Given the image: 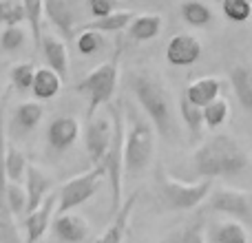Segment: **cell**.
<instances>
[{
	"mask_svg": "<svg viewBox=\"0 0 252 243\" xmlns=\"http://www.w3.org/2000/svg\"><path fill=\"white\" fill-rule=\"evenodd\" d=\"M248 151L230 135H213L192 152V170L204 179L232 177L248 168Z\"/></svg>",
	"mask_w": 252,
	"mask_h": 243,
	"instance_id": "obj_1",
	"label": "cell"
},
{
	"mask_svg": "<svg viewBox=\"0 0 252 243\" xmlns=\"http://www.w3.org/2000/svg\"><path fill=\"white\" fill-rule=\"evenodd\" d=\"M204 53V44L195 33H177L166 44V60L173 66H190Z\"/></svg>",
	"mask_w": 252,
	"mask_h": 243,
	"instance_id": "obj_10",
	"label": "cell"
},
{
	"mask_svg": "<svg viewBox=\"0 0 252 243\" xmlns=\"http://www.w3.org/2000/svg\"><path fill=\"white\" fill-rule=\"evenodd\" d=\"M208 243H250V232L239 219H223L215 221L206 230Z\"/></svg>",
	"mask_w": 252,
	"mask_h": 243,
	"instance_id": "obj_16",
	"label": "cell"
},
{
	"mask_svg": "<svg viewBox=\"0 0 252 243\" xmlns=\"http://www.w3.org/2000/svg\"><path fill=\"white\" fill-rule=\"evenodd\" d=\"M221 11L226 20L241 25L252 18V0H221Z\"/></svg>",
	"mask_w": 252,
	"mask_h": 243,
	"instance_id": "obj_33",
	"label": "cell"
},
{
	"mask_svg": "<svg viewBox=\"0 0 252 243\" xmlns=\"http://www.w3.org/2000/svg\"><path fill=\"white\" fill-rule=\"evenodd\" d=\"M130 87H133L135 100L144 109L148 122L155 126V130L161 137L170 139L177 135V124H175V104L170 97L168 89L164 87L157 75L148 73V71H137L130 78Z\"/></svg>",
	"mask_w": 252,
	"mask_h": 243,
	"instance_id": "obj_2",
	"label": "cell"
},
{
	"mask_svg": "<svg viewBox=\"0 0 252 243\" xmlns=\"http://www.w3.org/2000/svg\"><path fill=\"white\" fill-rule=\"evenodd\" d=\"M9 78L11 84L18 91H31L33 87V78H35V66L33 62H20V64H13L9 71Z\"/></svg>",
	"mask_w": 252,
	"mask_h": 243,
	"instance_id": "obj_35",
	"label": "cell"
},
{
	"mask_svg": "<svg viewBox=\"0 0 252 243\" xmlns=\"http://www.w3.org/2000/svg\"><path fill=\"white\" fill-rule=\"evenodd\" d=\"M161 29H164V18L159 13H139L128 25V35L135 42H148L155 40Z\"/></svg>",
	"mask_w": 252,
	"mask_h": 243,
	"instance_id": "obj_20",
	"label": "cell"
},
{
	"mask_svg": "<svg viewBox=\"0 0 252 243\" xmlns=\"http://www.w3.org/2000/svg\"><path fill=\"white\" fill-rule=\"evenodd\" d=\"M27 159L16 146H7L4 151V175H7V182H20L27 175Z\"/></svg>",
	"mask_w": 252,
	"mask_h": 243,
	"instance_id": "obj_29",
	"label": "cell"
},
{
	"mask_svg": "<svg viewBox=\"0 0 252 243\" xmlns=\"http://www.w3.org/2000/svg\"><path fill=\"white\" fill-rule=\"evenodd\" d=\"M104 47H106V40H104L102 31L84 29L75 35V49L80 51V56H87V58L95 56V53H100Z\"/></svg>",
	"mask_w": 252,
	"mask_h": 243,
	"instance_id": "obj_28",
	"label": "cell"
},
{
	"mask_svg": "<svg viewBox=\"0 0 252 243\" xmlns=\"http://www.w3.org/2000/svg\"><path fill=\"white\" fill-rule=\"evenodd\" d=\"M53 177L44 173L40 166H27L25 175V190H27V214L33 213L53 190Z\"/></svg>",
	"mask_w": 252,
	"mask_h": 243,
	"instance_id": "obj_11",
	"label": "cell"
},
{
	"mask_svg": "<svg viewBox=\"0 0 252 243\" xmlns=\"http://www.w3.org/2000/svg\"><path fill=\"white\" fill-rule=\"evenodd\" d=\"M27 11V22H29L31 35H33L35 49H40L42 44V16H44V0H22Z\"/></svg>",
	"mask_w": 252,
	"mask_h": 243,
	"instance_id": "obj_27",
	"label": "cell"
},
{
	"mask_svg": "<svg viewBox=\"0 0 252 243\" xmlns=\"http://www.w3.org/2000/svg\"><path fill=\"white\" fill-rule=\"evenodd\" d=\"M25 42H27V31L20 25L4 27L2 33H0V47L4 51H18V49L25 47Z\"/></svg>",
	"mask_w": 252,
	"mask_h": 243,
	"instance_id": "obj_36",
	"label": "cell"
},
{
	"mask_svg": "<svg viewBox=\"0 0 252 243\" xmlns=\"http://www.w3.org/2000/svg\"><path fill=\"white\" fill-rule=\"evenodd\" d=\"M155 155V126L133 115L124 139V175H142Z\"/></svg>",
	"mask_w": 252,
	"mask_h": 243,
	"instance_id": "obj_4",
	"label": "cell"
},
{
	"mask_svg": "<svg viewBox=\"0 0 252 243\" xmlns=\"http://www.w3.org/2000/svg\"><path fill=\"white\" fill-rule=\"evenodd\" d=\"M250 22H252V18H250Z\"/></svg>",
	"mask_w": 252,
	"mask_h": 243,
	"instance_id": "obj_39",
	"label": "cell"
},
{
	"mask_svg": "<svg viewBox=\"0 0 252 243\" xmlns=\"http://www.w3.org/2000/svg\"><path fill=\"white\" fill-rule=\"evenodd\" d=\"M230 84L241 109L252 118V66L239 64L230 71Z\"/></svg>",
	"mask_w": 252,
	"mask_h": 243,
	"instance_id": "obj_21",
	"label": "cell"
},
{
	"mask_svg": "<svg viewBox=\"0 0 252 243\" xmlns=\"http://www.w3.org/2000/svg\"><path fill=\"white\" fill-rule=\"evenodd\" d=\"M111 139H113V118L109 115H95L87 120V155L93 166H102L109 152Z\"/></svg>",
	"mask_w": 252,
	"mask_h": 243,
	"instance_id": "obj_9",
	"label": "cell"
},
{
	"mask_svg": "<svg viewBox=\"0 0 252 243\" xmlns=\"http://www.w3.org/2000/svg\"><path fill=\"white\" fill-rule=\"evenodd\" d=\"M111 118H113V139H111L109 152L104 157L106 177L111 183V213H118L122 206V192H124V139H126V124L120 106H111Z\"/></svg>",
	"mask_w": 252,
	"mask_h": 243,
	"instance_id": "obj_6",
	"label": "cell"
},
{
	"mask_svg": "<svg viewBox=\"0 0 252 243\" xmlns=\"http://www.w3.org/2000/svg\"><path fill=\"white\" fill-rule=\"evenodd\" d=\"M120 51H115V56L111 60L102 62L100 66L91 71L84 80L78 82V93L89 100L87 104V120L95 118L97 111L104 104H109L115 95L120 80Z\"/></svg>",
	"mask_w": 252,
	"mask_h": 243,
	"instance_id": "obj_3",
	"label": "cell"
},
{
	"mask_svg": "<svg viewBox=\"0 0 252 243\" xmlns=\"http://www.w3.org/2000/svg\"><path fill=\"white\" fill-rule=\"evenodd\" d=\"M44 118V106L40 102H22L16 106L13 124H18L20 130H33Z\"/></svg>",
	"mask_w": 252,
	"mask_h": 243,
	"instance_id": "obj_25",
	"label": "cell"
},
{
	"mask_svg": "<svg viewBox=\"0 0 252 243\" xmlns=\"http://www.w3.org/2000/svg\"><path fill=\"white\" fill-rule=\"evenodd\" d=\"M179 115H182L186 128L190 130L192 137L201 133V126H204V109L201 106H195L186 95L179 100Z\"/></svg>",
	"mask_w": 252,
	"mask_h": 243,
	"instance_id": "obj_30",
	"label": "cell"
},
{
	"mask_svg": "<svg viewBox=\"0 0 252 243\" xmlns=\"http://www.w3.org/2000/svg\"><path fill=\"white\" fill-rule=\"evenodd\" d=\"M179 11H182L184 20L190 27H197V29H204L213 22V9L201 0H186V2H182Z\"/></svg>",
	"mask_w": 252,
	"mask_h": 243,
	"instance_id": "obj_24",
	"label": "cell"
},
{
	"mask_svg": "<svg viewBox=\"0 0 252 243\" xmlns=\"http://www.w3.org/2000/svg\"><path fill=\"white\" fill-rule=\"evenodd\" d=\"M58 208V192H51L33 213H29L25 217V232L27 239L25 243H38L47 232L49 223H51V213H56Z\"/></svg>",
	"mask_w": 252,
	"mask_h": 243,
	"instance_id": "obj_12",
	"label": "cell"
},
{
	"mask_svg": "<svg viewBox=\"0 0 252 243\" xmlns=\"http://www.w3.org/2000/svg\"><path fill=\"white\" fill-rule=\"evenodd\" d=\"M210 208L232 219L248 223L252 221V192L239 188H215L208 195Z\"/></svg>",
	"mask_w": 252,
	"mask_h": 243,
	"instance_id": "obj_8",
	"label": "cell"
},
{
	"mask_svg": "<svg viewBox=\"0 0 252 243\" xmlns=\"http://www.w3.org/2000/svg\"><path fill=\"white\" fill-rule=\"evenodd\" d=\"M4 199H7L9 210H11V214L16 219L22 217V214H27V190L20 182H7Z\"/></svg>",
	"mask_w": 252,
	"mask_h": 243,
	"instance_id": "obj_32",
	"label": "cell"
},
{
	"mask_svg": "<svg viewBox=\"0 0 252 243\" xmlns=\"http://www.w3.org/2000/svg\"><path fill=\"white\" fill-rule=\"evenodd\" d=\"M40 51H42L44 60H47V66L53 69L62 80H69V49H66V42L62 38L53 33L42 35V44H40Z\"/></svg>",
	"mask_w": 252,
	"mask_h": 243,
	"instance_id": "obj_14",
	"label": "cell"
},
{
	"mask_svg": "<svg viewBox=\"0 0 252 243\" xmlns=\"http://www.w3.org/2000/svg\"><path fill=\"white\" fill-rule=\"evenodd\" d=\"M210 190H213V179H201V182H177L164 170L157 175V195H159L161 204L168 210H179L186 213L192 210L208 199Z\"/></svg>",
	"mask_w": 252,
	"mask_h": 243,
	"instance_id": "obj_5",
	"label": "cell"
},
{
	"mask_svg": "<svg viewBox=\"0 0 252 243\" xmlns=\"http://www.w3.org/2000/svg\"><path fill=\"white\" fill-rule=\"evenodd\" d=\"M104 168L102 166H93L91 170L78 175V177L69 179L66 183H62V188L58 190V208L56 214H64L75 210L78 206L87 204L102 186V177H104Z\"/></svg>",
	"mask_w": 252,
	"mask_h": 243,
	"instance_id": "obj_7",
	"label": "cell"
},
{
	"mask_svg": "<svg viewBox=\"0 0 252 243\" xmlns=\"http://www.w3.org/2000/svg\"><path fill=\"white\" fill-rule=\"evenodd\" d=\"M135 201H137V192L130 195L126 201H122L120 210L113 214V221L109 223V228H106L104 235L97 239V243H122L124 241L126 230H128L130 214H133V208H135Z\"/></svg>",
	"mask_w": 252,
	"mask_h": 243,
	"instance_id": "obj_18",
	"label": "cell"
},
{
	"mask_svg": "<svg viewBox=\"0 0 252 243\" xmlns=\"http://www.w3.org/2000/svg\"><path fill=\"white\" fill-rule=\"evenodd\" d=\"M219 93H221V80L208 75V78H199V80L188 84L184 95H186L195 106H201V109H204V106H208L210 102L217 100Z\"/></svg>",
	"mask_w": 252,
	"mask_h": 243,
	"instance_id": "obj_19",
	"label": "cell"
},
{
	"mask_svg": "<svg viewBox=\"0 0 252 243\" xmlns=\"http://www.w3.org/2000/svg\"><path fill=\"white\" fill-rule=\"evenodd\" d=\"M91 232V226L87 223V219L78 217V214H58L53 221V235L58 241L62 243H84Z\"/></svg>",
	"mask_w": 252,
	"mask_h": 243,
	"instance_id": "obj_15",
	"label": "cell"
},
{
	"mask_svg": "<svg viewBox=\"0 0 252 243\" xmlns=\"http://www.w3.org/2000/svg\"><path fill=\"white\" fill-rule=\"evenodd\" d=\"M89 2V11L93 18H104L109 13L118 11L120 0H87Z\"/></svg>",
	"mask_w": 252,
	"mask_h": 243,
	"instance_id": "obj_37",
	"label": "cell"
},
{
	"mask_svg": "<svg viewBox=\"0 0 252 243\" xmlns=\"http://www.w3.org/2000/svg\"><path fill=\"white\" fill-rule=\"evenodd\" d=\"M44 16L62 33V38L75 35V13L66 0H44Z\"/></svg>",
	"mask_w": 252,
	"mask_h": 243,
	"instance_id": "obj_17",
	"label": "cell"
},
{
	"mask_svg": "<svg viewBox=\"0 0 252 243\" xmlns=\"http://www.w3.org/2000/svg\"><path fill=\"white\" fill-rule=\"evenodd\" d=\"M135 16L137 13L133 11H113L104 18H95L93 22H89L87 29H95V31H102V33H115V31L126 29L133 22Z\"/></svg>",
	"mask_w": 252,
	"mask_h": 243,
	"instance_id": "obj_26",
	"label": "cell"
},
{
	"mask_svg": "<svg viewBox=\"0 0 252 243\" xmlns=\"http://www.w3.org/2000/svg\"><path fill=\"white\" fill-rule=\"evenodd\" d=\"M159 243H208L204 219H192V221L173 228Z\"/></svg>",
	"mask_w": 252,
	"mask_h": 243,
	"instance_id": "obj_22",
	"label": "cell"
},
{
	"mask_svg": "<svg viewBox=\"0 0 252 243\" xmlns=\"http://www.w3.org/2000/svg\"><path fill=\"white\" fill-rule=\"evenodd\" d=\"M228 115H230V104L223 97H217L208 106H204V126L210 130L219 128V126L226 124Z\"/></svg>",
	"mask_w": 252,
	"mask_h": 243,
	"instance_id": "obj_31",
	"label": "cell"
},
{
	"mask_svg": "<svg viewBox=\"0 0 252 243\" xmlns=\"http://www.w3.org/2000/svg\"><path fill=\"white\" fill-rule=\"evenodd\" d=\"M62 82H64V80L53 69L40 66V69H35V78H33L31 91H33V95L38 97V100H53V97L62 91Z\"/></svg>",
	"mask_w": 252,
	"mask_h": 243,
	"instance_id": "obj_23",
	"label": "cell"
},
{
	"mask_svg": "<svg viewBox=\"0 0 252 243\" xmlns=\"http://www.w3.org/2000/svg\"><path fill=\"white\" fill-rule=\"evenodd\" d=\"M0 95H2V82H0Z\"/></svg>",
	"mask_w": 252,
	"mask_h": 243,
	"instance_id": "obj_38",
	"label": "cell"
},
{
	"mask_svg": "<svg viewBox=\"0 0 252 243\" xmlns=\"http://www.w3.org/2000/svg\"><path fill=\"white\" fill-rule=\"evenodd\" d=\"M80 137V122L69 115H60V118L51 120L47 128V142L53 151L62 152L69 151Z\"/></svg>",
	"mask_w": 252,
	"mask_h": 243,
	"instance_id": "obj_13",
	"label": "cell"
},
{
	"mask_svg": "<svg viewBox=\"0 0 252 243\" xmlns=\"http://www.w3.org/2000/svg\"><path fill=\"white\" fill-rule=\"evenodd\" d=\"M27 20V11L22 0H0V25L16 27Z\"/></svg>",
	"mask_w": 252,
	"mask_h": 243,
	"instance_id": "obj_34",
	"label": "cell"
}]
</instances>
